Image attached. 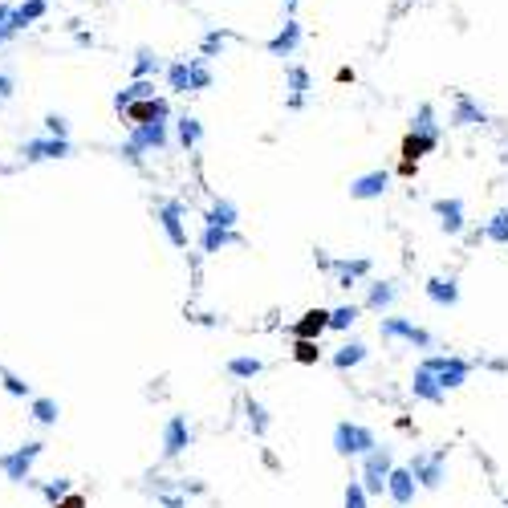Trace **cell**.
Returning <instances> with one entry per match:
<instances>
[{"label": "cell", "mask_w": 508, "mask_h": 508, "mask_svg": "<svg viewBox=\"0 0 508 508\" xmlns=\"http://www.w3.org/2000/svg\"><path fill=\"white\" fill-rule=\"evenodd\" d=\"M334 447H338L342 456H366L370 447H374V435H370L366 427H358V423H338Z\"/></svg>", "instance_id": "6da1fadb"}, {"label": "cell", "mask_w": 508, "mask_h": 508, "mask_svg": "<svg viewBox=\"0 0 508 508\" xmlns=\"http://www.w3.org/2000/svg\"><path fill=\"white\" fill-rule=\"evenodd\" d=\"M391 456H387V451H378V447H370L366 451V472H362V480H366V492L370 496H378V492H382V488H387V476H391Z\"/></svg>", "instance_id": "7a4b0ae2"}, {"label": "cell", "mask_w": 508, "mask_h": 508, "mask_svg": "<svg viewBox=\"0 0 508 508\" xmlns=\"http://www.w3.org/2000/svg\"><path fill=\"white\" fill-rule=\"evenodd\" d=\"M423 366L435 374V382L447 391V387H460L463 378H468V362H460V358H427Z\"/></svg>", "instance_id": "3957f363"}, {"label": "cell", "mask_w": 508, "mask_h": 508, "mask_svg": "<svg viewBox=\"0 0 508 508\" xmlns=\"http://www.w3.org/2000/svg\"><path fill=\"white\" fill-rule=\"evenodd\" d=\"M411 476L423 480L427 488H439L443 484V456H415L411 460Z\"/></svg>", "instance_id": "277c9868"}, {"label": "cell", "mask_w": 508, "mask_h": 508, "mask_svg": "<svg viewBox=\"0 0 508 508\" xmlns=\"http://www.w3.org/2000/svg\"><path fill=\"white\" fill-rule=\"evenodd\" d=\"M387 492L394 496V505H411V496H415V476H411V468H391Z\"/></svg>", "instance_id": "5b68a950"}, {"label": "cell", "mask_w": 508, "mask_h": 508, "mask_svg": "<svg viewBox=\"0 0 508 508\" xmlns=\"http://www.w3.org/2000/svg\"><path fill=\"white\" fill-rule=\"evenodd\" d=\"M382 338H407V342H415V346H427V342H431L419 325L403 322V318H387V322H382Z\"/></svg>", "instance_id": "8992f818"}, {"label": "cell", "mask_w": 508, "mask_h": 508, "mask_svg": "<svg viewBox=\"0 0 508 508\" xmlns=\"http://www.w3.org/2000/svg\"><path fill=\"white\" fill-rule=\"evenodd\" d=\"M322 329H329V313H322V309H309V313L293 325V334H297V338H309V342H318Z\"/></svg>", "instance_id": "52a82bcc"}, {"label": "cell", "mask_w": 508, "mask_h": 508, "mask_svg": "<svg viewBox=\"0 0 508 508\" xmlns=\"http://www.w3.org/2000/svg\"><path fill=\"white\" fill-rule=\"evenodd\" d=\"M37 451H41V443H29V447H21L13 460H0V468H8V476H13V480H24V472H29V463H33Z\"/></svg>", "instance_id": "ba28073f"}, {"label": "cell", "mask_w": 508, "mask_h": 508, "mask_svg": "<svg viewBox=\"0 0 508 508\" xmlns=\"http://www.w3.org/2000/svg\"><path fill=\"white\" fill-rule=\"evenodd\" d=\"M37 17H45V0H29V4H21L17 13H8V29L13 33H21L29 21H37Z\"/></svg>", "instance_id": "9c48e42d"}, {"label": "cell", "mask_w": 508, "mask_h": 508, "mask_svg": "<svg viewBox=\"0 0 508 508\" xmlns=\"http://www.w3.org/2000/svg\"><path fill=\"white\" fill-rule=\"evenodd\" d=\"M57 155H66V139H57V135L24 147V159H57Z\"/></svg>", "instance_id": "30bf717a"}, {"label": "cell", "mask_w": 508, "mask_h": 508, "mask_svg": "<svg viewBox=\"0 0 508 508\" xmlns=\"http://www.w3.org/2000/svg\"><path fill=\"white\" fill-rule=\"evenodd\" d=\"M415 394L419 398H427V403H439V398H443V387L435 382V374H431L427 366L415 370Z\"/></svg>", "instance_id": "8fae6325"}, {"label": "cell", "mask_w": 508, "mask_h": 508, "mask_svg": "<svg viewBox=\"0 0 508 508\" xmlns=\"http://www.w3.org/2000/svg\"><path fill=\"white\" fill-rule=\"evenodd\" d=\"M187 439H191V431H187V419H184V415H175L171 423H167V456L184 451Z\"/></svg>", "instance_id": "7c38bea8"}, {"label": "cell", "mask_w": 508, "mask_h": 508, "mask_svg": "<svg viewBox=\"0 0 508 508\" xmlns=\"http://www.w3.org/2000/svg\"><path fill=\"white\" fill-rule=\"evenodd\" d=\"M427 297L435 301V305H456L460 301V289H456V281H431L427 285Z\"/></svg>", "instance_id": "4fadbf2b"}, {"label": "cell", "mask_w": 508, "mask_h": 508, "mask_svg": "<svg viewBox=\"0 0 508 508\" xmlns=\"http://www.w3.org/2000/svg\"><path fill=\"white\" fill-rule=\"evenodd\" d=\"M163 114H167V102H151V98H147V102H135V106H130V118H135V122H151V118L159 122Z\"/></svg>", "instance_id": "5bb4252c"}, {"label": "cell", "mask_w": 508, "mask_h": 508, "mask_svg": "<svg viewBox=\"0 0 508 508\" xmlns=\"http://www.w3.org/2000/svg\"><path fill=\"white\" fill-rule=\"evenodd\" d=\"M362 358H366V346H358V342H354V346H342L338 354H334V362H338L342 370H346V366H358Z\"/></svg>", "instance_id": "9a60e30c"}, {"label": "cell", "mask_w": 508, "mask_h": 508, "mask_svg": "<svg viewBox=\"0 0 508 508\" xmlns=\"http://www.w3.org/2000/svg\"><path fill=\"white\" fill-rule=\"evenodd\" d=\"M163 224H167V232H171V240H175V244H187L184 228H179V208H163Z\"/></svg>", "instance_id": "2e32d148"}, {"label": "cell", "mask_w": 508, "mask_h": 508, "mask_svg": "<svg viewBox=\"0 0 508 508\" xmlns=\"http://www.w3.org/2000/svg\"><path fill=\"white\" fill-rule=\"evenodd\" d=\"M228 370L236 378H253V374H260V362H256V358H232Z\"/></svg>", "instance_id": "e0dca14e"}, {"label": "cell", "mask_w": 508, "mask_h": 508, "mask_svg": "<svg viewBox=\"0 0 508 508\" xmlns=\"http://www.w3.org/2000/svg\"><path fill=\"white\" fill-rule=\"evenodd\" d=\"M354 318H358V309L354 305H342V309L329 313V329H346V325H354Z\"/></svg>", "instance_id": "ac0fdd59"}, {"label": "cell", "mask_w": 508, "mask_h": 508, "mask_svg": "<svg viewBox=\"0 0 508 508\" xmlns=\"http://www.w3.org/2000/svg\"><path fill=\"white\" fill-rule=\"evenodd\" d=\"M228 240H232L228 232L220 228V224H211V228H208V236H204V248H208V253H216V248H224Z\"/></svg>", "instance_id": "d6986e66"}, {"label": "cell", "mask_w": 508, "mask_h": 508, "mask_svg": "<svg viewBox=\"0 0 508 508\" xmlns=\"http://www.w3.org/2000/svg\"><path fill=\"white\" fill-rule=\"evenodd\" d=\"M382 187H387V175H366L362 184L354 187V195H378Z\"/></svg>", "instance_id": "ffe728a7"}, {"label": "cell", "mask_w": 508, "mask_h": 508, "mask_svg": "<svg viewBox=\"0 0 508 508\" xmlns=\"http://www.w3.org/2000/svg\"><path fill=\"white\" fill-rule=\"evenodd\" d=\"M293 354H297V362H318V342H309V338H297V346H293Z\"/></svg>", "instance_id": "44dd1931"}, {"label": "cell", "mask_w": 508, "mask_h": 508, "mask_svg": "<svg viewBox=\"0 0 508 508\" xmlns=\"http://www.w3.org/2000/svg\"><path fill=\"white\" fill-rule=\"evenodd\" d=\"M439 216H443L447 232H460V204H439Z\"/></svg>", "instance_id": "7402d4cb"}, {"label": "cell", "mask_w": 508, "mask_h": 508, "mask_svg": "<svg viewBox=\"0 0 508 508\" xmlns=\"http://www.w3.org/2000/svg\"><path fill=\"white\" fill-rule=\"evenodd\" d=\"M391 301H394L391 285H374V289H370V305H374V309H382V305H391Z\"/></svg>", "instance_id": "603a6c76"}, {"label": "cell", "mask_w": 508, "mask_h": 508, "mask_svg": "<svg viewBox=\"0 0 508 508\" xmlns=\"http://www.w3.org/2000/svg\"><path fill=\"white\" fill-rule=\"evenodd\" d=\"M488 236H492V240H500V244L508 240V211H500V216L488 224Z\"/></svg>", "instance_id": "cb8c5ba5"}, {"label": "cell", "mask_w": 508, "mask_h": 508, "mask_svg": "<svg viewBox=\"0 0 508 508\" xmlns=\"http://www.w3.org/2000/svg\"><path fill=\"white\" fill-rule=\"evenodd\" d=\"M346 508H366V488L354 484V480H350V488H346Z\"/></svg>", "instance_id": "d4e9b609"}, {"label": "cell", "mask_w": 508, "mask_h": 508, "mask_svg": "<svg viewBox=\"0 0 508 508\" xmlns=\"http://www.w3.org/2000/svg\"><path fill=\"white\" fill-rule=\"evenodd\" d=\"M33 415L41 419V423H53V419H57V407H53L49 398H37V403H33Z\"/></svg>", "instance_id": "484cf974"}, {"label": "cell", "mask_w": 508, "mask_h": 508, "mask_svg": "<svg viewBox=\"0 0 508 508\" xmlns=\"http://www.w3.org/2000/svg\"><path fill=\"white\" fill-rule=\"evenodd\" d=\"M208 224H220V228H228L232 224V204H216L208 216Z\"/></svg>", "instance_id": "4316f807"}, {"label": "cell", "mask_w": 508, "mask_h": 508, "mask_svg": "<svg viewBox=\"0 0 508 508\" xmlns=\"http://www.w3.org/2000/svg\"><path fill=\"white\" fill-rule=\"evenodd\" d=\"M45 130H49V135H57V139H66V118H61V114H49L45 118Z\"/></svg>", "instance_id": "83f0119b"}, {"label": "cell", "mask_w": 508, "mask_h": 508, "mask_svg": "<svg viewBox=\"0 0 508 508\" xmlns=\"http://www.w3.org/2000/svg\"><path fill=\"white\" fill-rule=\"evenodd\" d=\"M248 415H253V427H256V431H264V423H269V419H264V411H260L256 403H248Z\"/></svg>", "instance_id": "f1b7e54d"}, {"label": "cell", "mask_w": 508, "mask_h": 508, "mask_svg": "<svg viewBox=\"0 0 508 508\" xmlns=\"http://www.w3.org/2000/svg\"><path fill=\"white\" fill-rule=\"evenodd\" d=\"M4 387H8L13 394H24V391H29V387H24L21 378H13V374H4Z\"/></svg>", "instance_id": "f546056e"}, {"label": "cell", "mask_w": 508, "mask_h": 508, "mask_svg": "<svg viewBox=\"0 0 508 508\" xmlns=\"http://www.w3.org/2000/svg\"><path fill=\"white\" fill-rule=\"evenodd\" d=\"M66 488H70L66 480H57V484H49V488H45V496H49V500H57V496H66Z\"/></svg>", "instance_id": "4dcf8cb0"}, {"label": "cell", "mask_w": 508, "mask_h": 508, "mask_svg": "<svg viewBox=\"0 0 508 508\" xmlns=\"http://www.w3.org/2000/svg\"><path fill=\"white\" fill-rule=\"evenodd\" d=\"M8 94H13V77H8V73H0V98H8Z\"/></svg>", "instance_id": "1f68e13d"}, {"label": "cell", "mask_w": 508, "mask_h": 508, "mask_svg": "<svg viewBox=\"0 0 508 508\" xmlns=\"http://www.w3.org/2000/svg\"><path fill=\"white\" fill-rule=\"evenodd\" d=\"M57 508H86V500H82V496H70V500H61Z\"/></svg>", "instance_id": "d6a6232c"}, {"label": "cell", "mask_w": 508, "mask_h": 508, "mask_svg": "<svg viewBox=\"0 0 508 508\" xmlns=\"http://www.w3.org/2000/svg\"><path fill=\"white\" fill-rule=\"evenodd\" d=\"M163 508H184V500H167Z\"/></svg>", "instance_id": "836d02e7"}]
</instances>
